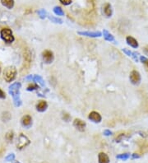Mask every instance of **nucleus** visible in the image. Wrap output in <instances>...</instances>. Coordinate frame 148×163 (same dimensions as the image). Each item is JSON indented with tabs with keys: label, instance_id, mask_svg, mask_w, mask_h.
<instances>
[{
	"label": "nucleus",
	"instance_id": "1",
	"mask_svg": "<svg viewBox=\"0 0 148 163\" xmlns=\"http://www.w3.org/2000/svg\"><path fill=\"white\" fill-rule=\"evenodd\" d=\"M16 75H17V70L14 67H8L7 68H5L4 72V78L8 83L13 82L16 78Z\"/></svg>",
	"mask_w": 148,
	"mask_h": 163
},
{
	"label": "nucleus",
	"instance_id": "2",
	"mask_svg": "<svg viewBox=\"0 0 148 163\" xmlns=\"http://www.w3.org/2000/svg\"><path fill=\"white\" fill-rule=\"evenodd\" d=\"M1 37L7 43H12L14 40L13 32L8 28H4L1 31Z\"/></svg>",
	"mask_w": 148,
	"mask_h": 163
},
{
	"label": "nucleus",
	"instance_id": "3",
	"mask_svg": "<svg viewBox=\"0 0 148 163\" xmlns=\"http://www.w3.org/2000/svg\"><path fill=\"white\" fill-rule=\"evenodd\" d=\"M30 144V140L28 139V138L25 136L24 134H20V136L18 138V143H17V147L19 149H22L24 147H26V146Z\"/></svg>",
	"mask_w": 148,
	"mask_h": 163
},
{
	"label": "nucleus",
	"instance_id": "4",
	"mask_svg": "<svg viewBox=\"0 0 148 163\" xmlns=\"http://www.w3.org/2000/svg\"><path fill=\"white\" fill-rule=\"evenodd\" d=\"M129 79L130 82L133 85H138L141 83V75H140L139 72L137 70H132L130 73V76H129Z\"/></svg>",
	"mask_w": 148,
	"mask_h": 163
},
{
	"label": "nucleus",
	"instance_id": "5",
	"mask_svg": "<svg viewBox=\"0 0 148 163\" xmlns=\"http://www.w3.org/2000/svg\"><path fill=\"white\" fill-rule=\"evenodd\" d=\"M42 57H43L44 63H45L47 64H51L54 61V53L52 51H50V50H48V49L44 50L42 53Z\"/></svg>",
	"mask_w": 148,
	"mask_h": 163
},
{
	"label": "nucleus",
	"instance_id": "6",
	"mask_svg": "<svg viewBox=\"0 0 148 163\" xmlns=\"http://www.w3.org/2000/svg\"><path fill=\"white\" fill-rule=\"evenodd\" d=\"M73 126L77 128L78 131L83 132V131H85V128H86L87 124H86V123L81 119H75L73 121Z\"/></svg>",
	"mask_w": 148,
	"mask_h": 163
},
{
	"label": "nucleus",
	"instance_id": "7",
	"mask_svg": "<svg viewBox=\"0 0 148 163\" xmlns=\"http://www.w3.org/2000/svg\"><path fill=\"white\" fill-rule=\"evenodd\" d=\"M78 34L83 36H87V37H92V38H96V37H100L102 34L100 31H78Z\"/></svg>",
	"mask_w": 148,
	"mask_h": 163
},
{
	"label": "nucleus",
	"instance_id": "8",
	"mask_svg": "<svg viewBox=\"0 0 148 163\" xmlns=\"http://www.w3.org/2000/svg\"><path fill=\"white\" fill-rule=\"evenodd\" d=\"M88 119H90V120H92V122L97 123L101 122L102 117H101V115H100L98 112H96V111H92V112L89 114V115H88Z\"/></svg>",
	"mask_w": 148,
	"mask_h": 163
},
{
	"label": "nucleus",
	"instance_id": "9",
	"mask_svg": "<svg viewBox=\"0 0 148 163\" xmlns=\"http://www.w3.org/2000/svg\"><path fill=\"white\" fill-rule=\"evenodd\" d=\"M21 87V83H13L12 86H10V87H9V92L13 96H15V95H18L19 94V89Z\"/></svg>",
	"mask_w": 148,
	"mask_h": 163
},
{
	"label": "nucleus",
	"instance_id": "10",
	"mask_svg": "<svg viewBox=\"0 0 148 163\" xmlns=\"http://www.w3.org/2000/svg\"><path fill=\"white\" fill-rule=\"evenodd\" d=\"M126 42L127 44H128V45H130L131 47H132V48L134 49H137L138 47V42H137V40H136L134 37H132V36H127L126 38Z\"/></svg>",
	"mask_w": 148,
	"mask_h": 163
},
{
	"label": "nucleus",
	"instance_id": "11",
	"mask_svg": "<svg viewBox=\"0 0 148 163\" xmlns=\"http://www.w3.org/2000/svg\"><path fill=\"white\" fill-rule=\"evenodd\" d=\"M123 52L124 54H126V55L131 57L135 62H138V55L139 54L136 53V52H132L128 49H123Z\"/></svg>",
	"mask_w": 148,
	"mask_h": 163
},
{
	"label": "nucleus",
	"instance_id": "12",
	"mask_svg": "<svg viewBox=\"0 0 148 163\" xmlns=\"http://www.w3.org/2000/svg\"><path fill=\"white\" fill-rule=\"evenodd\" d=\"M22 123L23 126H25L26 128H29L32 124V119L30 115H25L22 119Z\"/></svg>",
	"mask_w": 148,
	"mask_h": 163
},
{
	"label": "nucleus",
	"instance_id": "13",
	"mask_svg": "<svg viewBox=\"0 0 148 163\" xmlns=\"http://www.w3.org/2000/svg\"><path fill=\"white\" fill-rule=\"evenodd\" d=\"M48 108V103L44 101H40V102L36 105V110L39 112H44Z\"/></svg>",
	"mask_w": 148,
	"mask_h": 163
},
{
	"label": "nucleus",
	"instance_id": "14",
	"mask_svg": "<svg viewBox=\"0 0 148 163\" xmlns=\"http://www.w3.org/2000/svg\"><path fill=\"white\" fill-rule=\"evenodd\" d=\"M103 9H104V14H105L107 18H110L112 16L113 11H112V7H111V5L109 4H105L104 5Z\"/></svg>",
	"mask_w": 148,
	"mask_h": 163
},
{
	"label": "nucleus",
	"instance_id": "15",
	"mask_svg": "<svg viewBox=\"0 0 148 163\" xmlns=\"http://www.w3.org/2000/svg\"><path fill=\"white\" fill-rule=\"evenodd\" d=\"M98 160L99 163H109V158L108 155L105 154V152H100L98 155Z\"/></svg>",
	"mask_w": 148,
	"mask_h": 163
},
{
	"label": "nucleus",
	"instance_id": "16",
	"mask_svg": "<svg viewBox=\"0 0 148 163\" xmlns=\"http://www.w3.org/2000/svg\"><path fill=\"white\" fill-rule=\"evenodd\" d=\"M1 3L8 9H12L14 7V0H1Z\"/></svg>",
	"mask_w": 148,
	"mask_h": 163
},
{
	"label": "nucleus",
	"instance_id": "17",
	"mask_svg": "<svg viewBox=\"0 0 148 163\" xmlns=\"http://www.w3.org/2000/svg\"><path fill=\"white\" fill-rule=\"evenodd\" d=\"M103 35L105 40L108 41H114V37L112 34H110L107 30H104L103 31Z\"/></svg>",
	"mask_w": 148,
	"mask_h": 163
},
{
	"label": "nucleus",
	"instance_id": "18",
	"mask_svg": "<svg viewBox=\"0 0 148 163\" xmlns=\"http://www.w3.org/2000/svg\"><path fill=\"white\" fill-rule=\"evenodd\" d=\"M53 11H54V13L56 14L57 16H63V15H64L63 10L61 7H59V6H55V7L54 8V9H53Z\"/></svg>",
	"mask_w": 148,
	"mask_h": 163
},
{
	"label": "nucleus",
	"instance_id": "19",
	"mask_svg": "<svg viewBox=\"0 0 148 163\" xmlns=\"http://www.w3.org/2000/svg\"><path fill=\"white\" fill-rule=\"evenodd\" d=\"M37 13H38L39 17L41 18V19H44L45 18H47V16H48L47 12H46L44 9H39V11L37 12Z\"/></svg>",
	"mask_w": 148,
	"mask_h": 163
},
{
	"label": "nucleus",
	"instance_id": "20",
	"mask_svg": "<svg viewBox=\"0 0 148 163\" xmlns=\"http://www.w3.org/2000/svg\"><path fill=\"white\" fill-rule=\"evenodd\" d=\"M129 157H130V153H123V154H119L116 156V158L123 160V161H126Z\"/></svg>",
	"mask_w": 148,
	"mask_h": 163
},
{
	"label": "nucleus",
	"instance_id": "21",
	"mask_svg": "<svg viewBox=\"0 0 148 163\" xmlns=\"http://www.w3.org/2000/svg\"><path fill=\"white\" fill-rule=\"evenodd\" d=\"M34 80H35L36 83H38L39 85H41V86H44V82L43 78L39 76V75H35V77H34Z\"/></svg>",
	"mask_w": 148,
	"mask_h": 163
},
{
	"label": "nucleus",
	"instance_id": "22",
	"mask_svg": "<svg viewBox=\"0 0 148 163\" xmlns=\"http://www.w3.org/2000/svg\"><path fill=\"white\" fill-rule=\"evenodd\" d=\"M49 18L54 23H57V24H62L63 23V21H62V19H60V18H55V17H53V16H49Z\"/></svg>",
	"mask_w": 148,
	"mask_h": 163
},
{
	"label": "nucleus",
	"instance_id": "23",
	"mask_svg": "<svg viewBox=\"0 0 148 163\" xmlns=\"http://www.w3.org/2000/svg\"><path fill=\"white\" fill-rule=\"evenodd\" d=\"M38 88V86L36 84H30L28 87H27V90L28 91H33V90H35V89Z\"/></svg>",
	"mask_w": 148,
	"mask_h": 163
},
{
	"label": "nucleus",
	"instance_id": "24",
	"mask_svg": "<svg viewBox=\"0 0 148 163\" xmlns=\"http://www.w3.org/2000/svg\"><path fill=\"white\" fill-rule=\"evenodd\" d=\"M71 119V116H70L68 113H63V119L66 121V122H68Z\"/></svg>",
	"mask_w": 148,
	"mask_h": 163
},
{
	"label": "nucleus",
	"instance_id": "25",
	"mask_svg": "<svg viewBox=\"0 0 148 163\" xmlns=\"http://www.w3.org/2000/svg\"><path fill=\"white\" fill-rule=\"evenodd\" d=\"M6 138L8 140V141H12L13 138V132H8L7 134H6Z\"/></svg>",
	"mask_w": 148,
	"mask_h": 163
},
{
	"label": "nucleus",
	"instance_id": "26",
	"mask_svg": "<svg viewBox=\"0 0 148 163\" xmlns=\"http://www.w3.org/2000/svg\"><path fill=\"white\" fill-rule=\"evenodd\" d=\"M14 158H15V155L13 154V153H11V154H9L8 156L6 157V161H8V162H11V161H13Z\"/></svg>",
	"mask_w": 148,
	"mask_h": 163
},
{
	"label": "nucleus",
	"instance_id": "27",
	"mask_svg": "<svg viewBox=\"0 0 148 163\" xmlns=\"http://www.w3.org/2000/svg\"><path fill=\"white\" fill-rule=\"evenodd\" d=\"M60 1V3L63 4V5H65V6H68V5H69L72 4V2H73V0H59Z\"/></svg>",
	"mask_w": 148,
	"mask_h": 163
},
{
	"label": "nucleus",
	"instance_id": "28",
	"mask_svg": "<svg viewBox=\"0 0 148 163\" xmlns=\"http://www.w3.org/2000/svg\"><path fill=\"white\" fill-rule=\"evenodd\" d=\"M111 134H112V132L110 130H109V129H105L104 131V135H105V136H109Z\"/></svg>",
	"mask_w": 148,
	"mask_h": 163
},
{
	"label": "nucleus",
	"instance_id": "29",
	"mask_svg": "<svg viewBox=\"0 0 148 163\" xmlns=\"http://www.w3.org/2000/svg\"><path fill=\"white\" fill-rule=\"evenodd\" d=\"M5 97H6V95H5L4 92L2 90V89L0 88V98H2V99H4Z\"/></svg>",
	"mask_w": 148,
	"mask_h": 163
},
{
	"label": "nucleus",
	"instance_id": "30",
	"mask_svg": "<svg viewBox=\"0 0 148 163\" xmlns=\"http://www.w3.org/2000/svg\"><path fill=\"white\" fill-rule=\"evenodd\" d=\"M140 60H141V62L142 64H145V62H147V59L145 56H140Z\"/></svg>",
	"mask_w": 148,
	"mask_h": 163
},
{
	"label": "nucleus",
	"instance_id": "31",
	"mask_svg": "<svg viewBox=\"0 0 148 163\" xmlns=\"http://www.w3.org/2000/svg\"><path fill=\"white\" fill-rule=\"evenodd\" d=\"M123 137H124V134H123V133H121V134H120V135H119V136L117 138H116V142L118 143V142L121 141V139H122Z\"/></svg>",
	"mask_w": 148,
	"mask_h": 163
},
{
	"label": "nucleus",
	"instance_id": "32",
	"mask_svg": "<svg viewBox=\"0 0 148 163\" xmlns=\"http://www.w3.org/2000/svg\"><path fill=\"white\" fill-rule=\"evenodd\" d=\"M132 159L140 158V155L137 154V153H133V154L132 155Z\"/></svg>",
	"mask_w": 148,
	"mask_h": 163
},
{
	"label": "nucleus",
	"instance_id": "33",
	"mask_svg": "<svg viewBox=\"0 0 148 163\" xmlns=\"http://www.w3.org/2000/svg\"><path fill=\"white\" fill-rule=\"evenodd\" d=\"M143 50H144V53L148 55V45L147 46H146V47H144Z\"/></svg>",
	"mask_w": 148,
	"mask_h": 163
},
{
	"label": "nucleus",
	"instance_id": "34",
	"mask_svg": "<svg viewBox=\"0 0 148 163\" xmlns=\"http://www.w3.org/2000/svg\"><path fill=\"white\" fill-rule=\"evenodd\" d=\"M146 64V65H147V67H148V59L147 60V62H145V64Z\"/></svg>",
	"mask_w": 148,
	"mask_h": 163
},
{
	"label": "nucleus",
	"instance_id": "35",
	"mask_svg": "<svg viewBox=\"0 0 148 163\" xmlns=\"http://www.w3.org/2000/svg\"><path fill=\"white\" fill-rule=\"evenodd\" d=\"M13 163H19L18 162H13Z\"/></svg>",
	"mask_w": 148,
	"mask_h": 163
}]
</instances>
